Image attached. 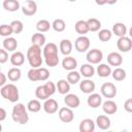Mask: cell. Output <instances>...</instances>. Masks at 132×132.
<instances>
[{
	"label": "cell",
	"instance_id": "277c9868",
	"mask_svg": "<svg viewBox=\"0 0 132 132\" xmlns=\"http://www.w3.org/2000/svg\"><path fill=\"white\" fill-rule=\"evenodd\" d=\"M0 93H1V96L4 99H6V100H8L9 102H12V103L16 102L20 98L19 89L13 84H6L3 87H1Z\"/></svg>",
	"mask_w": 132,
	"mask_h": 132
},
{
	"label": "cell",
	"instance_id": "74e56055",
	"mask_svg": "<svg viewBox=\"0 0 132 132\" xmlns=\"http://www.w3.org/2000/svg\"><path fill=\"white\" fill-rule=\"evenodd\" d=\"M112 37V31L108 30V29H101L99 30V33H98V38L103 41V42H106L108 40H110Z\"/></svg>",
	"mask_w": 132,
	"mask_h": 132
},
{
	"label": "cell",
	"instance_id": "52a82bcc",
	"mask_svg": "<svg viewBox=\"0 0 132 132\" xmlns=\"http://www.w3.org/2000/svg\"><path fill=\"white\" fill-rule=\"evenodd\" d=\"M74 47L78 53L87 52L90 48V39L85 35L78 36L74 41Z\"/></svg>",
	"mask_w": 132,
	"mask_h": 132
},
{
	"label": "cell",
	"instance_id": "c3c4849f",
	"mask_svg": "<svg viewBox=\"0 0 132 132\" xmlns=\"http://www.w3.org/2000/svg\"><path fill=\"white\" fill-rule=\"evenodd\" d=\"M129 37H131V38H132V27L129 29Z\"/></svg>",
	"mask_w": 132,
	"mask_h": 132
},
{
	"label": "cell",
	"instance_id": "60d3db41",
	"mask_svg": "<svg viewBox=\"0 0 132 132\" xmlns=\"http://www.w3.org/2000/svg\"><path fill=\"white\" fill-rule=\"evenodd\" d=\"M10 26H11V28H12L13 34H20V33L23 31V29H24L23 23H22L21 21H19V20L12 21V22L10 23Z\"/></svg>",
	"mask_w": 132,
	"mask_h": 132
},
{
	"label": "cell",
	"instance_id": "30bf717a",
	"mask_svg": "<svg viewBox=\"0 0 132 132\" xmlns=\"http://www.w3.org/2000/svg\"><path fill=\"white\" fill-rule=\"evenodd\" d=\"M21 8L25 15L31 16L37 12V3L33 0H26Z\"/></svg>",
	"mask_w": 132,
	"mask_h": 132
},
{
	"label": "cell",
	"instance_id": "ffe728a7",
	"mask_svg": "<svg viewBox=\"0 0 132 132\" xmlns=\"http://www.w3.org/2000/svg\"><path fill=\"white\" fill-rule=\"evenodd\" d=\"M72 47H73V44L69 39H63V40H61V42L59 44L60 52L64 56H69L72 52Z\"/></svg>",
	"mask_w": 132,
	"mask_h": 132
},
{
	"label": "cell",
	"instance_id": "83f0119b",
	"mask_svg": "<svg viewBox=\"0 0 132 132\" xmlns=\"http://www.w3.org/2000/svg\"><path fill=\"white\" fill-rule=\"evenodd\" d=\"M127 33V27L123 23H116L112 26V34H114L118 37L125 36Z\"/></svg>",
	"mask_w": 132,
	"mask_h": 132
},
{
	"label": "cell",
	"instance_id": "5b68a950",
	"mask_svg": "<svg viewBox=\"0 0 132 132\" xmlns=\"http://www.w3.org/2000/svg\"><path fill=\"white\" fill-rule=\"evenodd\" d=\"M88 63L90 64H99L103 59V53L98 48H92L88 51L87 57H86Z\"/></svg>",
	"mask_w": 132,
	"mask_h": 132
},
{
	"label": "cell",
	"instance_id": "3957f363",
	"mask_svg": "<svg viewBox=\"0 0 132 132\" xmlns=\"http://www.w3.org/2000/svg\"><path fill=\"white\" fill-rule=\"evenodd\" d=\"M28 108L27 106H25L23 103H16L11 110V118L13 120V122L21 124V125H25L28 123L29 121V114H28Z\"/></svg>",
	"mask_w": 132,
	"mask_h": 132
},
{
	"label": "cell",
	"instance_id": "836d02e7",
	"mask_svg": "<svg viewBox=\"0 0 132 132\" xmlns=\"http://www.w3.org/2000/svg\"><path fill=\"white\" fill-rule=\"evenodd\" d=\"M87 23L89 26V31H91V32L99 31L101 28V22L95 18H91V19L87 20Z\"/></svg>",
	"mask_w": 132,
	"mask_h": 132
},
{
	"label": "cell",
	"instance_id": "e0dca14e",
	"mask_svg": "<svg viewBox=\"0 0 132 132\" xmlns=\"http://www.w3.org/2000/svg\"><path fill=\"white\" fill-rule=\"evenodd\" d=\"M62 66L67 71L75 70V68L77 66V61L75 58H73L71 56H65V58L62 61Z\"/></svg>",
	"mask_w": 132,
	"mask_h": 132
},
{
	"label": "cell",
	"instance_id": "2e32d148",
	"mask_svg": "<svg viewBox=\"0 0 132 132\" xmlns=\"http://www.w3.org/2000/svg\"><path fill=\"white\" fill-rule=\"evenodd\" d=\"M96 123L92 119H84L79 123V131L80 132H93L95 130Z\"/></svg>",
	"mask_w": 132,
	"mask_h": 132
},
{
	"label": "cell",
	"instance_id": "ab89813d",
	"mask_svg": "<svg viewBox=\"0 0 132 132\" xmlns=\"http://www.w3.org/2000/svg\"><path fill=\"white\" fill-rule=\"evenodd\" d=\"M11 34H13V31H12V28L9 25H6V24H3L0 26V35L3 36V37H9Z\"/></svg>",
	"mask_w": 132,
	"mask_h": 132
},
{
	"label": "cell",
	"instance_id": "cb8c5ba5",
	"mask_svg": "<svg viewBox=\"0 0 132 132\" xmlns=\"http://www.w3.org/2000/svg\"><path fill=\"white\" fill-rule=\"evenodd\" d=\"M25 62V56L22 52H13V54L10 56V63L13 66H21Z\"/></svg>",
	"mask_w": 132,
	"mask_h": 132
},
{
	"label": "cell",
	"instance_id": "ac0fdd59",
	"mask_svg": "<svg viewBox=\"0 0 132 132\" xmlns=\"http://www.w3.org/2000/svg\"><path fill=\"white\" fill-rule=\"evenodd\" d=\"M102 109H103L104 113L110 116V114H113L118 111V105L112 100H106L102 103Z\"/></svg>",
	"mask_w": 132,
	"mask_h": 132
},
{
	"label": "cell",
	"instance_id": "ba28073f",
	"mask_svg": "<svg viewBox=\"0 0 132 132\" xmlns=\"http://www.w3.org/2000/svg\"><path fill=\"white\" fill-rule=\"evenodd\" d=\"M58 117L60 119L61 122L63 123H71L74 120V113L72 108L70 107H61L58 111Z\"/></svg>",
	"mask_w": 132,
	"mask_h": 132
},
{
	"label": "cell",
	"instance_id": "7402d4cb",
	"mask_svg": "<svg viewBox=\"0 0 132 132\" xmlns=\"http://www.w3.org/2000/svg\"><path fill=\"white\" fill-rule=\"evenodd\" d=\"M2 5L5 10L10 11V12H14L21 8V4L18 0H4Z\"/></svg>",
	"mask_w": 132,
	"mask_h": 132
},
{
	"label": "cell",
	"instance_id": "603a6c76",
	"mask_svg": "<svg viewBox=\"0 0 132 132\" xmlns=\"http://www.w3.org/2000/svg\"><path fill=\"white\" fill-rule=\"evenodd\" d=\"M2 44H3V47L7 52H14L16 50V47H18L16 39L13 38V37H10V36L9 37H5L3 42H2Z\"/></svg>",
	"mask_w": 132,
	"mask_h": 132
},
{
	"label": "cell",
	"instance_id": "e575fe53",
	"mask_svg": "<svg viewBox=\"0 0 132 132\" xmlns=\"http://www.w3.org/2000/svg\"><path fill=\"white\" fill-rule=\"evenodd\" d=\"M27 108H28V110H29L30 112H33V113L38 112V111L41 109V103H40V101L37 100V99L30 100V101L28 102V104H27Z\"/></svg>",
	"mask_w": 132,
	"mask_h": 132
},
{
	"label": "cell",
	"instance_id": "7a4b0ae2",
	"mask_svg": "<svg viewBox=\"0 0 132 132\" xmlns=\"http://www.w3.org/2000/svg\"><path fill=\"white\" fill-rule=\"evenodd\" d=\"M27 60L32 68L41 67L43 56H41V46L32 44L27 51Z\"/></svg>",
	"mask_w": 132,
	"mask_h": 132
},
{
	"label": "cell",
	"instance_id": "4dcf8cb0",
	"mask_svg": "<svg viewBox=\"0 0 132 132\" xmlns=\"http://www.w3.org/2000/svg\"><path fill=\"white\" fill-rule=\"evenodd\" d=\"M35 96L37 99H40V100H46L47 98H50L51 96L48 95L44 85H41V86H38L36 89H35Z\"/></svg>",
	"mask_w": 132,
	"mask_h": 132
},
{
	"label": "cell",
	"instance_id": "f1b7e54d",
	"mask_svg": "<svg viewBox=\"0 0 132 132\" xmlns=\"http://www.w3.org/2000/svg\"><path fill=\"white\" fill-rule=\"evenodd\" d=\"M22 76V71L19 67H12L7 72V77L10 81H18Z\"/></svg>",
	"mask_w": 132,
	"mask_h": 132
},
{
	"label": "cell",
	"instance_id": "681fc988",
	"mask_svg": "<svg viewBox=\"0 0 132 132\" xmlns=\"http://www.w3.org/2000/svg\"><path fill=\"white\" fill-rule=\"evenodd\" d=\"M68 1H69V2H75L76 0H68Z\"/></svg>",
	"mask_w": 132,
	"mask_h": 132
},
{
	"label": "cell",
	"instance_id": "8fae6325",
	"mask_svg": "<svg viewBox=\"0 0 132 132\" xmlns=\"http://www.w3.org/2000/svg\"><path fill=\"white\" fill-rule=\"evenodd\" d=\"M64 103L66 104V106H68V107L73 109V108H77L79 106L80 100H79L77 95L72 94V93H68L64 97Z\"/></svg>",
	"mask_w": 132,
	"mask_h": 132
},
{
	"label": "cell",
	"instance_id": "8992f818",
	"mask_svg": "<svg viewBox=\"0 0 132 132\" xmlns=\"http://www.w3.org/2000/svg\"><path fill=\"white\" fill-rule=\"evenodd\" d=\"M101 95L107 99H112L117 96V87L112 82H104L101 86Z\"/></svg>",
	"mask_w": 132,
	"mask_h": 132
},
{
	"label": "cell",
	"instance_id": "1f68e13d",
	"mask_svg": "<svg viewBox=\"0 0 132 132\" xmlns=\"http://www.w3.org/2000/svg\"><path fill=\"white\" fill-rule=\"evenodd\" d=\"M51 27H52V24H51L47 20H45V19L39 20V21L36 23V29H37L38 32H41V33L47 32V31L51 29Z\"/></svg>",
	"mask_w": 132,
	"mask_h": 132
},
{
	"label": "cell",
	"instance_id": "44dd1931",
	"mask_svg": "<svg viewBox=\"0 0 132 132\" xmlns=\"http://www.w3.org/2000/svg\"><path fill=\"white\" fill-rule=\"evenodd\" d=\"M79 72H80V74H81L84 77H86V78H91V77L95 74V68H94V66H92V64L86 63V64H82V65L80 66Z\"/></svg>",
	"mask_w": 132,
	"mask_h": 132
},
{
	"label": "cell",
	"instance_id": "ee69618b",
	"mask_svg": "<svg viewBox=\"0 0 132 132\" xmlns=\"http://www.w3.org/2000/svg\"><path fill=\"white\" fill-rule=\"evenodd\" d=\"M6 75H5V73H3V72H0V86L1 87H3L4 85H6Z\"/></svg>",
	"mask_w": 132,
	"mask_h": 132
},
{
	"label": "cell",
	"instance_id": "f546056e",
	"mask_svg": "<svg viewBox=\"0 0 132 132\" xmlns=\"http://www.w3.org/2000/svg\"><path fill=\"white\" fill-rule=\"evenodd\" d=\"M31 42H32V44H36V45H39V46L45 45V36H44V34L41 33V32L33 34L32 37H31Z\"/></svg>",
	"mask_w": 132,
	"mask_h": 132
},
{
	"label": "cell",
	"instance_id": "f35d334b",
	"mask_svg": "<svg viewBox=\"0 0 132 132\" xmlns=\"http://www.w3.org/2000/svg\"><path fill=\"white\" fill-rule=\"evenodd\" d=\"M28 78L31 81H40V74H39V67L38 68H31L27 74Z\"/></svg>",
	"mask_w": 132,
	"mask_h": 132
},
{
	"label": "cell",
	"instance_id": "5bb4252c",
	"mask_svg": "<svg viewBox=\"0 0 132 132\" xmlns=\"http://www.w3.org/2000/svg\"><path fill=\"white\" fill-rule=\"evenodd\" d=\"M95 88H96L95 82L93 80H91L90 78H86L79 82V89L82 93L91 94L95 91Z\"/></svg>",
	"mask_w": 132,
	"mask_h": 132
},
{
	"label": "cell",
	"instance_id": "7dc6e473",
	"mask_svg": "<svg viewBox=\"0 0 132 132\" xmlns=\"http://www.w3.org/2000/svg\"><path fill=\"white\" fill-rule=\"evenodd\" d=\"M117 2H118V0H106V4H109V5H112Z\"/></svg>",
	"mask_w": 132,
	"mask_h": 132
},
{
	"label": "cell",
	"instance_id": "9c48e42d",
	"mask_svg": "<svg viewBox=\"0 0 132 132\" xmlns=\"http://www.w3.org/2000/svg\"><path fill=\"white\" fill-rule=\"evenodd\" d=\"M118 50L122 53H128L130 50H132V38L128 36H122L119 37L117 41Z\"/></svg>",
	"mask_w": 132,
	"mask_h": 132
},
{
	"label": "cell",
	"instance_id": "6da1fadb",
	"mask_svg": "<svg viewBox=\"0 0 132 132\" xmlns=\"http://www.w3.org/2000/svg\"><path fill=\"white\" fill-rule=\"evenodd\" d=\"M42 56L44 62L50 67H56L59 64V56H58V46L54 42H48L44 45L42 50Z\"/></svg>",
	"mask_w": 132,
	"mask_h": 132
},
{
	"label": "cell",
	"instance_id": "b9f144b4",
	"mask_svg": "<svg viewBox=\"0 0 132 132\" xmlns=\"http://www.w3.org/2000/svg\"><path fill=\"white\" fill-rule=\"evenodd\" d=\"M8 60V52L3 47L0 50V63L4 64Z\"/></svg>",
	"mask_w": 132,
	"mask_h": 132
},
{
	"label": "cell",
	"instance_id": "4fadbf2b",
	"mask_svg": "<svg viewBox=\"0 0 132 132\" xmlns=\"http://www.w3.org/2000/svg\"><path fill=\"white\" fill-rule=\"evenodd\" d=\"M107 62L110 66H114V67H119L123 64V57L120 53L117 52H111L108 54L107 56Z\"/></svg>",
	"mask_w": 132,
	"mask_h": 132
},
{
	"label": "cell",
	"instance_id": "9a60e30c",
	"mask_svg": "<svg viewBox=\"0 0 132 132\" xmlns=\"http://www.w3.org/2000/svg\"><path fill=\"white\" fill-rule=\"evenodd\" d=\"M87 103L92 108H97L102 104V97L97 93H91L87 99Z\"/></svg>",
	"mask_w": 132,
	"mask_h": 132
},
{
	"label": "cell",
	"instance_id": "7bdbcfd3",
	"mask_svg": "<svg viewBox=\"0 0 132 132\" xmlns=\"http://www.w3.org/2000/svg\"><path fill=\"white\" fill-rule=\"evenodd\" d=\"M124 109L127 112H131L132 113V98H129L125 101L124 103Z\"/></svg>",
	"mask_w": 132,
	"mask_h": 132
},
{
	"label": "cell",
	"instance_id": "bcb514c9",
	"mask_svg": "<svg viewBox=\"0 0 132 132\" xmlns=\"http://www.w3.org/2000/svg\"><path fill=\"white\" fill-rule=\"evenodd\" d=\"M95 2H96L97 5H100V6L106 4V0H95Z\"/></svg>",
	"mask_w": 132,
	"mask_h": 132
},
{
	"label": "cell",
	"instance_id": "7c38bea8",
	"mask_svg": "<svg viewBox=\"0 0 132 132\" xmlns=\"http://www.w3.org/2000/svg\"><path fill=\"white\" fill-rule=\"evenodd\" d=\"M43 107V110L48 113V114H53L55 112L58 111V102L55 100V99H52V98H47L46 100H44V103L42 105Z\"/></svg>",
	"mask_w": 132,
	"mask_h": 132
},
{
	"label": "cell",
	"instance_id": "d6a6232c",
	"mask_svg": "<svg viewBox=\"0 0 132 132\" xmlns=\"http://www.w3.org/2000/svg\"><path fill=\"white\" fill-rule=\"evenodd\" d=\"M111 75H112V78L114 79V80H117V81H122V80H124L125 78H126V71L123 69V68H121V67H116V69L114 70H112V72H111Z\"/></svg>",
	"mask_w": 132,
	"mask_h": 132
},
{
	"label": "cell",
	"instance_id": "d590c367",
	"mask_svg": "<svg viewBox=\"0 0 132 132\" xmlns=\"http://www.w3.org/2000/svg\"><path fill=\"white\" fill-rule=\"evenodd\" d=\"M80 76H81L80 72L75 71V70H71V71H69V73L67 74V78H66V79H67L71 85H75V84L79 82Z\"/></svg>",
	"mask_w": 132,
	"mask_h": 132
},
{
	"label": "cell",
	"instance_id": "d4e9b609",
	"mask_svg": "<svg viewBox=\"0 0 132 132\" xmlns=\"http://www.w3.org/2000/svg\"><path fill=\"white\" fill-rule=\"evenodd\" d=\"M70 82L67 79H59L57 82V90L61 95H66L70 91Z\"/></svg>",
	"mask_w": 132,
	"mask_h": 132
},
{
	"label": "cell",
	"instance_id": "484cf974",
	"mask_svg": "<svg viewBox=\"0 0 132 132\" xmlns=\"http://www.w3.org/2000/svg\"><path fill=\"white\" fill-rule=\"evenodd\" d=\"M96 71H97V74H98L100 77H107V76H109V75L111 74V72H112L110 66L107 65V64H104V63L99 64V65L97 66Z\"/></svg>",
	"mask_w": 132,
	"mask_h": 132
},
{
	"label": "cell",
	"instance_id": "d6986e66",
	"mask_svg": "<svg viewBox=\"0 0 132 132\" xmlns=\"http://www.w3.org/2000/svg\"><path fill=\"white\" fill-rule=\"evenodd\" d=\"M110 119L107 117V116H104V114H100L97 117L96 119V125L99 127V129L101 130H107L110 128Z\"/></svg>",
	"mask_w": 132,
	"mask_h": 132
},
{
	"label": "cell",
	"instance_id": "8d00e7d4",
	"mask_svg": "<svg viewBox=\"0 0 132 132\" xmlns=\"http://www.w3.org/2000/svg\"><path fill=\"white\" fill-rule=\"evenodd\" d=\"M52 27L56 32H63L66 29V23L62 19H56L52 23Z\"/></svg>",
	"mask_w": 132,
	"mask_h": 132
},
{
	"label": "cell",
	"instance_id": "f6af8a7d",
	"mask_svg": "<svg viewBox=\"0 0 132 132\" xmlns=\"http://www.w3.org/2000/svg\"><path fill=\"white\" fill-rule=\"evenodd\" d=\"M5 119H6V110L3 107H1L0 108V122L4 121Z\"/></svg>",
	"mask_w": 132,
	"mask_h": 132
},
{
	"label": "cell",
	"instance_id": "4316f807",
	"mask_svg": "<svg viewBox=\"0 0 132 132\" xmlns=\"http://www.w3.org/2000/svg\"><path fill=\"white\" fill-rule=\"evenodd\" d=\"M75 31L76 33H78L79 35H86L88 32H89V26H88V23L87 21H84V20H79L75 23Z\"/></svg>",
	"mask_w": 132,
	"mask_h": 132
}]
</instances>
